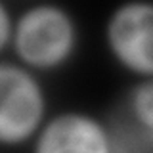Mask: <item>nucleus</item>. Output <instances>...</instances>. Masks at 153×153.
Instances as JSON below:
<instances>
[{
	"label": "nucleus",
	"instance_id": "f257e3e1",
	"mask_svg": "<svg viewBox=\"0 0 153 153\" xmlns=\"http://www.w3.org/2000/svg\"><path fill=\"white\" fill-rule=\"evenodd\" d=\"M79 44V21L61 4L36 2L16 12L10 52L19 65L38 75L54 73L73 61Z\"/></svg>",
	"mask_w": 153,
	"mask_h": 153
},
{
	"label": "nucleus",
	"instance_id": "f03ea898",
	"mask_svg": "<svg viewBox=\"0 0 153 153\" xmlns=\"http://www.w3.org/2000/svg\"><path fill=\"white\" fill-rule=\"evenodd\" d=\"M52 117L50 100L40 75L13 59L0 63V143L31 146Z\"/></svg>",
	"mask_w": 153,
	"mask_h": 153
},
{
	"label": "nucleus",
	"instance_id": "7ed1b4c3",
	"mask_svg": "<svg viewBox=\"0 0 153 153\" xmlns=\"http://www.w3.org/2000/svg\"><path fill=\"white\" fill-rule=\"evenodd\" d=\"M103 44L111 59L138 79L153 76V2L130 0L109 12Z\"/></svg>",
	"mask_w": 153,
	"mask_h": 153
},
{
	"label": "nucleus",
	"instance_id": "20e7f679",
	"mask_svg": "<svg viewBox=\"0 0 153 153\" xmlns=\"http://www.w3.org/2000/svg\"><path fill=\"white\" fill-rule=\"evenodd\" d=\"M29 147L31 153H132L103 117L84 109L52 113Z\"/></svg>",
	"mask_w": 153,
	"mask_h": 153
},
{
	"label": "nucleus",
	"instance_id": "39448f33",
	"mask_svg": "<svg viewBox=\"0 0 153 153\" xmlns=\"http://www.w3.org/2000/svg\"><path fill=\"white\" fill-rule=\"evenodd\" d=\"M126 113L138 132L153 142V76L132 84L126 96Z\"/></svg>",
	"mask_w": 153,
	"mask_h": 153
},
{
	"label": "nucleus",
	"instance_id": "423d86ee",
	"mask_svg": "<svg viewBox=\"0 0 153 153\" xmlns=\"http://www.w3.org/2000/svg\"><path fill=\"white\" fill-rule=\"evenodd\" d=\"M13 29H16V12L8 6V2L0 4V52H10L13 40Z\"/></svg>",
	"mask_w": 153,
	"mask_h": 153
}]
</instances>
